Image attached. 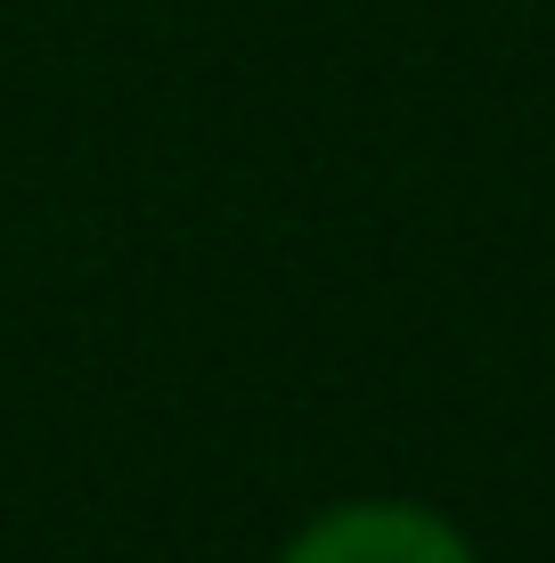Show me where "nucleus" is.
Here are the masks:
<instances>
[{
  "label": "nucleus",
  "mask_w": 555,
  "mask_h": 563,
  "mask_svg": "<svg viewBox=\"0 0 555 563\" xmlns=\"http://www.w3.org/2000/svg\"><path fill=\"white\" fill-rule=\"evenodd\" d=\"M278 563H482V555H474V539L442 507H417V498H343V507L302 522L278 548Z\"/></svg>",
  "instance_id": "1"
}]
</instances>
